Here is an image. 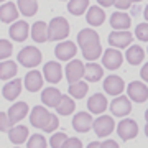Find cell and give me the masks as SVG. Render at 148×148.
<instances>
[{"label": "cell", "instance_id": "1", "mask_svg": "<svg viewBox=\"0 0 148 148\" xmlns=\"http://www.w3.org/2000/svg\"><path fill=\"white\" fill-rule=\"evenodd\" d=\"M69 35V21L64 16H56L48 25V38L51 41H64Z\"/></svg>", "mask_w": 148, "mask_h": 148}, {"label": "cell", "instance_id": "2", "mask_svg": "<svg viewBox=\"0 0 148 148\" xmlns=\"http://www.w3.org/2000/svg\"><path fill=\"white\" fill-rule=\"evenodd\" d=\"M16 59H18L20 64H21V66H25V68H36L38 64L41 63L43 56H41V51H40L38 48H35V46H25L20 53H18Z\"/></svg>", "mask_w": 148, "mask_h": 148}, {"label": "cell", "instance_id": "3", "mask_svg": "<svg viewBox=\"0 0 148 148\" xmlns=\"http://www.w3.org/2000/svg\"><path fill=\"white\" fill-rule=\"evenodd\" d=\"M51 117H53V114L48 109H45L43 106H35L32 109V114H30V123L33 127L45 130L46 125L49 123V120H51Z\"/></svg>", "mask_w": 148, "mask_h": 148}, {"label": "cell", "instance_id": "4", "mask_svg": "<svg viewBox=\"0 0 148 148\" xmlns=\"http://www.w3.org/2000/svg\"><path fill=\"white\" fill-rule=\"evenodd\" d=\"M92 128H94V132H95L97 137L104 138V137H109V135L114 132L115 122H114V119L109 117V115H99L94 120V123H92Z\"/></svg>", "mask_w": 148, "mask_h": 148}, {"label": "cell", "instance_id": "5", "mask_svg": "<svg viewBox=\"0 0 148 148\" xmlns=\"http://www.w3.org/2000/svg\"><path fill=\"white\" fill-rule=\"evenodd\" d=\"M133 35L127 30H115V32L109 33V38L107 41L112 48H127L132 45Z\"/></svg>", "mask_w": 148, "mask_h": 148}, {"label": "cell", "instance_id": "6", "mask_svg": "<svg viewBox=\"0 0 148 148\" xmlns=\"http://www.w3.org/2000/svg\"><path fill=\"white\" fill-rule=\"evenodd\" d=\"M122 61H123V56L117 48H107L102 53V64H104V68L110 69V71L120 68Z\"/></svg>", "mask_w": 148, "mask_h": 148}, {"label": "cell", "instance_id": "7", "mask_svg": "<svg viewBox=\"0 0 148 148\" xmlns=\"http://www.w3.org/2000/svg\"><path fill=\"white\" fill-rule=\"evenodd\" d=\"M110 112L115 117H127L132 112V102L125 95H117L110 102Z\"/></svg>", "mask_w": 148, "mask_h": 148}, {"label": "cell", "instance_id": "8", "mask_svg": "<svg viewBox=\"0 0 148 148\" xmlns=\"http://www.w3.org/2000/svg\"><path fill=\"white\" fill-rule=\"evenodd\" d=\"M127 92H128V99L138 102V104H142V102H145L148 99V87L143 82H140V81L130 82L127 87Z\"/></svg>", "mask_w": 148, "mask_h": 148}, {"label": "cell", "instance_id": "9", "mask_svg": "<svg viewBox=\"0 0 148 148\" xmlns=\"http://www.w3.org/2000/svg\"><path fill=\"white\" fill-rule=\"evenodd\" d=\"M117 133L122 140H132L138 135V125L137 122L132 119H123V120L117 125Z\"/></svg>", "mask_w": 148, "mask_h": 148}, {"label": "cell", "instance_id": "10", "mask_svg": "<svg viewBox=\"0 0 148 148\" xmlns=\"http://www.w3.org/2000/svg\"><path fill=\"white\" fill-rule=\"evenodd\" d=\"M43 74H45V79L51 84H58L61 77H63V68L58 61H48L43 68Z\"/></svg>", "mask_w": 148, "mask_h": 148}, {"label": "cell", "instance_id": "11", "mask_svg": "<svg viewBox=\"0 0 148 148\" xmlns=\"http://www.w3.org/2000/svg\"><path fill=\"white\" fill-rule=\"evenodd\" d=\"M125 89V82L120 76H115V74H110L109 77L104 79V90H106L109 95H120L122 90Z\"/></svg>", "mask_w": 148, "mask_h": 148}, {"label": "cell", "instance_id": "12", "mask_svg": "<svg viewBox=\"0 0 148 148\" xmlns=\"http://www.w3.org/2000/svg\"><path fill=\"white\" fill-rule=\"evenodd\" d=\"M82 76H84V64H82V61H79V59L69 61L68 66H66V77H68L69 84L81 81Z\"/></svg>", "mask_w": 148, "mask_h": 148}, {"label": "cell", "instance_id": "13", "mask_svg": "<svg viewBox=\"0 0 148 148\" xmlns=\"http://www.w3.org/2000/svg\"><path fill=\"white\" fill-rule=\"evenodd\" d=\"M92 123H94V120H92L90 114H87V112H79V114H76L73 117V127L76 132L79 133L89 132L92 128Z\"/></svg>", "mask_w": 148, "mask_h": 148}, {"label": "cell", "instance_id": "14", "mask_svg": "<svg viewBox=\"0 0 148 148\" xmlns=\"http://www.w3.org/2000/svg\"><path fill=\"white\" fill-rule=\"evenodd\" d=\"M76 53H77V48L73 41H61L54 48V54L59 61H69L71 58L76 56Z\"/></svg>", "mask_w": 148, "mask_h": 148}, {"label": "cell", "instance_id": "15", "mask_svg": "<svg viewBox=\"0 0 148 148\" xmlns=\"http://www.w3.org/2000/svg\"><path fill=\"white\" fill-rule=\"evenodd\" d=\"M28 32H30V27H28L27 21H21V20H16L12 23L10 30V38L13 41H25L28 38Z\"/></svg>", "mask_w": 148, "mask_h": 148}, {"label": "cell", "instance_id": "16", "mask_svg": "<svg viewBox=\"0 0 148 148\" xmlns=\"http://www.w3.org/2000/svg\"><path fill=\"white\" fill-rule=\"evenodd\" d=\"M107 99L104 94H99L95 92L94 95H90L89 101H87V109H89L90 114H104L107 109Z\"/></svg>", "mask_w": 148, "mask_h": 148}, {"label": "cell", "instance_id": "17", "mask_svg": "<svg viewBox=\"0 0 148 148\" xmlns=\"http://www.w3.org/2000/svg\"><path fill=\"white\" fill-rule=\"evenodd\" d=\"M27 114H28V104L27 102H16V104H13V106L8 109V112H7V115L10 119L12 125H16V122L23 120V119L27 117Z\"/></svg>", "mask_w": 148, "mask_h": 148}, {"label": "cell", "instance_id": "18", "mask_svg": "<svg viewBox=\"0 0 148 148\" xmlns=\"http://www.w3.org/2000/svg\"><path fill=\"white\" fill-rule=\"evenodd\" d=\"M18 8H16V3L13 2H7L0 7V21L3 23H13V21L18 20Z\"/></svg>", "mask_w": 148, "mask_h": 148}, {"label": "cell", "instance_id": "19", "mask_svg": "<svg viewBox=\"0 0 148 148\" xmlns=\"http://www.w3.org/2000/svg\"><path fill=\"white\" fill-rule=\"evenodd\" d=\"M132 25V20H130V15H127L125 12H114L110 15V27L114 30H127Z\"/></svg>", "mask_w": 148, "mask_h": 148}, {"label": "cell", "instance_id": "20", "mask_svg": "<svg viewBox=\"0 0 148 148\" xmlns=\"http://www.w3.org/2000/svg\"><path fill=\"white\" fill-rule=\"evenodd\" d=\"M23 82H25V87H27V90H30V92H38V90L41 89L43 86V76L40 71H30V73L25 76V79H23Z\"/></svg>", "mask_w": 148, "mask_h": 148}, {"label": "cell", "instance_id": "21", "mask_svg": "<svg viewBox=\"0 0 148 148\" xmlns=\"http://www.w3.org/2000/svg\"><path fill=\"white\" fill-rule=\"evenodd\" d=\"M86 20L92 27H101L102 23L106 21V12L102 10L99 5L89 7L87 8V13H86Z\"/></svg>", "mask_w": 148, "mask_h": 148}, {"label": "cell", "instance_id": "22", "mask_svg": "<svg viewBox=\"0 0 148 148\" xmlns=\"http://www.w3.org/2000/svg\"><path fill=\"white\" fill-rule=\"evenodd\" d=\"M21 84H23V82H21V79H18V77L8 81V82L3 86V89H2L3 97H5L7 101H15L21 92Z\"/></svg>", "mask_w": 148, "mask_h": 148}, {"label": "cell", "instance_id": "23", "mask_svg": "<svg viewBox=\"0 0 148 148\" xmlns=\"http://www.w3.org/2000/svg\"><path fill=\"white\" fill-rule=\"evenodd\" d=\"M61 97H63V94L59 92V89H56V87H46L41 94V101L46 107H54L56 109L59 101H61Z\"/></svg>", "mask_w": 148, "mask_h": 148}, {"label": "cell", "instance_id": "24", "mask_svg": "<svg viewBox=\"0 0 148 148\" xmlns=\"http://www.w3.org/2000/svg\"><path fill=\"white\" fill-rule=\"evenodd\" d=\"M77 43H79L81 48H86V46H89V45H94V43H101V38H99V35H97L95 30L84 28L77 35Z\"/></svg>", "mask_w": 148, "mask_h": 148}, {"label": "cell", "instance_id": "25", "mask_svg": "<svg viewBox=\"0 0 148 148\" xmlns=\"http://www.w3.org/2000/svg\"><path fill=\"white\" fill-rule=\"evenodd\" d=\"M102 76H104V69H102L101 64L87 63L84 66V77H86V81H89V82H97V81L102 79Z\"/></svg>", "mask_w": 148, "mask_h": 148}, {"label": "cell", "instance_id": "26", "mask_svg": "<svg viewBox=\"0 0 148 148\" xmlns=\"http://www.w3.org/2000/svg\"><path fill=\"white\" fill-rule=\"evenodd\" d=\"M32 38L36 43H45L48 41V25L45 21H35L32 27Z\"/></svg>", "mask_w": 148, "mask_h": 148}, {"label": "cell", "instance_id": "27", "mask_svg": "<svg viewBox=\"0 0 148 148\" xmlns=\"http://www.w3.org/2000/svg\"><path fill=\"white\" fill-rule=\"evenodd\" d=\"M8 138H10L12 143H16V145L27 142L28 140V127H25V125L12 127L10 130H8Z\"/></svg>", "mask_w": 148, "mask_h": 148}, {"label": "cell", "instance_id": "28", "mask_svg": "<svg viewBox=\"0 0 148 148\" xmlns=\"http://www.w3.org/2000/svg\"><path fill=\"white\" fill-rule=\"evenodd\" d=\"M125 58H127V61L130 64L137 66V64H140L143 59H145V51H143L142 46H138V45H132V46L127 49Z\"/></svg>", "mask_w": 148, "mask_h": 148}, {"label": "cell", "instance_id": "29", "mask_svg": "<svg viewBox=\"0 0 148 148\" xmlns=\"http://www.w3.org/2000/svg\"><path fill=\"white\" fill-rule=\"evenodd\" d=\"M18 73L15 61H2L0 63V79L2 81H8L12 77H15Z\"/></svg>", "mask_w": 148, "mask_h": 148}, {"label": "cell", "instance_id": "30", "mask_svg": "<svg viewBox=\"0 0 148 148\" xmlns=\"http://www.w3.org/2000/svg\"><path fill=\"white\" fill-rule=\"evenodd\" d=\"M76 110V102L73 101V97L71 95H63L61 97V101H59L58 107H56V112L61 114V115H69V114H73Z\"/></svg>", "mask_w": 148, "mask_h": 148}, {"label": "cell", "instance_id": "31", "mask_svg": "<svg viewBox=\"0 0 148 148\" xmlns=\"http://www.w3.org/2000/svg\"><path fill=\"white\" fill-rule=\"evenodd\" d=\"M18 12L25 16H33L38 12V2L36 0H18L16 2Z\"/></svg>", "mask_w": 148, "mask_h": 148}, {"label": "cell", "instance_id": "32", "mask_svg": "<svg viewBox=\"0 0 148 148\" xmlns=\"http://www.w3.org/2000/svg\"><path fill=\"white\" fill-rule=\"evenodd\" d=\"M69 90V95L73 97V99H82L86 94H87V90H89V86L82 82V81H77V82H73V84H69L68 87Z\"/></svg>", "mask_w": 148, "mask_h": 148}, {"label": "cell", "instance_id": "33", "mask_svg": "<svg viewBox=\"0 0 148 148\" xmlns=\"http://www.w3.org/2000/svg\"><path fill=\"white\" fill-rule=\"evenodd\" d=\"M87 8H89V0H69V3H68L69 13H73L76 16L82 15Z\"/></svg>", "mask_w": 148, "mask_h": 148}, {"label": "cell", "instance_id": "34", "mask_svg": "<svg viewBox=\"0 0 148 148\" xmlns=\"http://www.w3.org/2000/svg\"><path fill=\"white\" fill-rule=\"evenodd\" d=\"M82 56L87 61H95V59L102 56V46L101 43H94V45H89V46L82 48Z\"/></svg>", "mask_w": 148, "mask_h": 148}, {"label": "cell", "instance_id": "35", "mask_svg": "<svg viewBox=\"0 0 148 148\" xmlns=\"http://www.w3.org/2000/svg\"><path fill=\"white\" fill-rule=\"evenodd\" d=\"M46 138L40 133H35L30 137V140H27V148H46Z\"/></svg>", "mask_w": 148, "mask_h": 148}, {"label": "cell", "instance_id": "36", "mask_svg": "<svg viewBox=\"0 0 148 148\" xmlns=\"http://www.w3.org/2000/svg\"><path fill=\"white\" fill-rule=\"evenodd\" d=\"M13 53V46L8 40H0V59H8Z\"/></svg>", "mask_w": 148, "mask_h": 148}, {"label": "cell", "instance_id": "37", "mask_svg": "<svg viewBox=\"0 0 148 148\" xmlns=\"http://www.w3.org/2000/svg\"><path fill=\"white\" fill-rule=\"evenodd\" d=\"M66 140H68L66 133H63V132L53 133L51 138H49V145H51V148H63V145H64Z\"/></svg>", "mask_w": 148, "mask_h": 148}, {"label": "cell", "instance_id": "38", "mask_svg": "<svg viewBox=\"0 0 148 148\" xmlns=\"http://www.w3.org/2000/svg\"><path fill=\"white\" fill-rule=\"evenodd\" d=\"M135 36L140 41H148V23H138L135 28Z\"/></svg>", "mask_w": 148, "mask_h": 148}, {"label": "cell", "instance_id": "39", "mask_svg": "<svg viewBox=\"0 0 148 148\" xmlns=\"http://www.w3.org/2000/svg\"><path fill=\"white\" fill-rule=\"evenodd\" d=\"M12 127H13V125H12L8 115H7L5 112H2V114H0V132H8Z\"/></svg>", "mask_w": 148, "mask_h": 148}, {"label": "cell", "instance_id": "40", "mask_svg": "<svg viewBox=\"0 0 148 148\" xmlns=\"http://www.w3.org/2000/svg\"><path fill=\"white\" fill-rule=\"evenodd\" d=\"M63 148H82V142H81L79 138L71 137V138H68V140L64 142Z\"/></svg>", "mask_w": 148, "mask_h": 148}, {"label": "cell", "instance_id": "41", "mask_svg": "<svg viewBox=\"0 0 148 148\" xmlns=\"http://www.w3.org/2000/svg\"><path fill=\"white\" fill-rule=\"evenodd\" d=\"M59 127V119L56 115H54L53 114V117H51V120H49V123H48L46 125V128H45V130H43V132H48V133H53L54 130H56V128Z\"/></svg>", "mask_w": 148, "mask_h": 148}, {"label": "cell", "instance_id": "42", "mask_svg": "<svg viewBox=\"0 0 148 148\" xmlns=\"http://www.w3.org/2000/svg\"><path fill=\"white\" fill-rule=\"evenodd\" d=\"M114 5H115L120 12H123V10H127V8H130L132 0H115V3H114Z\"/></svg>", "mask_w": 148, "mask_h": 148}, {"label": "cell", "instance_id": "43", "mask_svg": "<svg viewBox=\"0 0 148 148\" xmlns=\"http://www.w3.org/2000/svg\"><path fill=\"white\" fill-rule=\"evenodd\" d=\"M101 148H119V143L114 142V140H106V142L101 143Z\"/></svg>", "mask_w": 148, "mask_h": 148}, {"label": "cell", "instance_id": "44", "mask_svg": "<svg viewBox=\"0 0 148 148\" xmlns=\"http://www.w3.org/2000/svg\"><path fill=\"white\" fill-rule=\"evenodd\" d=\"M140 76H142V79L145 81V82H148V63L143 64L142 71H140Z\"/></svg>", "mask_w": 148, "mask_h": 148}, {"label": "cell", "instance_id": "45", "mask_svg": "<svg viewBox=\"0 0 148 148\" xmlns=\"http://www.w3.org/2000/svg\"><path fill=\"white\" fill-rule=\"evenodd\" d=\"M97 3H99V7H110L115 3V0H97Z\"/></svg>", "mask_w": 148, "mask_h": 148}, {"label": "cell", "instance_id": "46", "mask_svg": "<svg viewBox=\"0 0 148 148\" xmlns=\"http://www.w3.org/2000/svg\"><path fill=\"white\" fill-rule=\"evenodd\" d=\"M87 148H101V142H92L87 145Z\"/></svg>", "mask_w": 148, "mask_h": 148}, {"label": "cell", "instance_id": "47", "mask_svg": "<svg viewBox=\"0 0 148 148\" xmlns=\"http://www.w3.org/2000/svg\"><path fill=\"white\" fill-rule=\"evenodd\" d=\"M143 15H145V18H147V20H148V5L145 7V12H143Z\"/></svg>", "mask_w": 148, "mask_h": 148}, {"label": "cell", "instance_id": "48", "mask_svg": "<svg viewBox=\"0 0 148 148\" xmlns=\"http://www.w3.org/2000/svg\"><path fill=\"white\" fill-rule=\"evenodd\" d=\"M145 120H147V123H148V109L145 110Z\"/></svg>", "mask_w": 148, "mask_h": 148}, {"label": "cell", "instance_id": "49", "mask_svg": "<svg viewBox=\"0 0 148 148\" xmlns=\"http://www.w3.org/2000/svg\"><path fill=\"white\" fill-rule=\"evenodd\" d=\"M145 135L148 137V123H147V127H145Z\"/></svg>", "mask_w": 148, "mask_h": 148}, {"label": "cell", "instance_id": "50", "mask_svg": "<svg viewBox=\"0 0 148 148\" xmlns=\"http://www.w3.org/2000/svg\"><path fill=\"white\" fill-rule=\"evenodd\" d=\"M132 2H142V0H132Z\"/></svg>", "mask_w": 148, "mask_h": 148}, {"label": "cell", "instance_id": "51", "mask_svg": "<svg viewBox=\"0 0 148 148\" xmlns=\"http://www.w3.org/2000/svg\"><path fill=\"white\" fill-rule=\"evenodd\" d=\"M0 2H5V0H0Z\"/></svg>", "mask_w": 148, "mask_h": 148}]
</instances>
